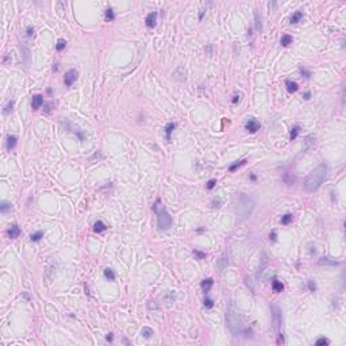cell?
Listing matches in <instances>:
<instances>
[{
	"instance_id": "obj_1",
	"label": "cell",
	"mask_w": 346,
	"mask_h": 346,
	"mask_svg": "<svg viewBox=\"0 0 346 346\" xmlns=\"http://www.w3.org/2000/svg\"><path fill=\"white\" fill-rule=\"evenodd\" d=\"M326 173H327V166L325 164H321L319 166H316L304 180V189L307 192L316 191L322 185L323 180L326 178Z\"/></svg>"
},
{
	"instance_id": "obj_2",
	"label": "cell",
	"mask_w": 346,
	"mask_h": 346,
	"mask_svg": "<svg viewBox=\"0 0 346 346\" xmlns=\"http://www.w3.org/2000/svg\"><path fill=\"white\" fill-rule=\"evenodd\" d=\"M226 325L230 329V331L234 334V335H239L243 329V325L239 318V314L235 310L234 304H231L230 307L227 308V312H226Z\"/></svg>"
},
{
	"instance_id": "obj_3",
	"label": "cell",
	"mask_w": 346,
	"mask_h": 346,
	"mask_svg": "<svg viewBox=\"0 0 346 346\" xmlns=\"http://www.w3.org/2000/svg\"><path fill=\"white\" fill-rule=\"evenodd\" d=\"M153 211L157 214V223L160 230H169L172 227V217L169 215L166 208L160 204V200H157L153 206Z\"/></svg>"
},
{
	"instance_id": "obj_4",
	"label": "cell",
	"mask_w": 346,
	"mask_h": 346,
	"mask_svg": "<svg viewBox=\"0 0 346 346\" xmlns=\"http://www.w3.org/2000/svg\"><path fill=\"white\" fill-rule=\"evenodd\" d=\"M238 206H237V211L239 214L241 219H246V218L252 214L253 208H254V202L250 196L245 195V193H239L238 195Z\"/></svg>"
},
{
	"instance_id": "obj_5",
	"label": "cell",
	"mask_w": 346,
	"mask_h": 346,
	"mask_svg": "<svg viewBox=\"0 0 346 346\" xmlns=\"http://www.w3.org/2000/svg\"><path fill=\"white\" fill-rule=\"evenodd\" d=\"M270 308H272V312H273V325H275V329L279 330L280 326H281V310H280L277 306H275V304H272Z\"/></svg>"
},
{
	"instance_id": "obj_6",
	"label": "cell",
	"mask_w": 346,
	"mask_h": 346,
	"mask_svg": "<svg viewBox=\"0 0 346 346\" xmlns=\"http://www.w3.org/2000/svg\"><path fill=\"white\" fill-rule=\"evenodd\" d=\"M77 77H79V72H77L76 69H70V70H68L67 73H65V76H64V83H65L67 87H70V85L77 80Z\"/></svg>"
},
{
	"instance_id": "obj_7",
	"label": "cell",
	"mask_w": 346,
	"mask_h": 346,
	"mask_svg": "<svg viewBox=\"0 0 346 346\" xmlns=\"http://www.w3.org/2000/svg\"><path fill=\"white\" fill-rule=\"evenodd\" d=\"M245 127H246V130H248L249 133H255V131H258V130H260L261 125H260V122H257L255 119L250 118L248 122H246Z\"/></svg>"
},
{
	"instance_id": "obj_8",
	"label": "cell",
	"mask_w": 346,
	"mask_h": 346,
	"mask_svg": "<svg viewBox=\"0 0 346 346\" xmlns=\"http://www.w3.org/2000/svg\"><path fill=\"white\" fill-rule=\"evenodd\" d=\"M156 23H157V12H150V14H147V16H146V26L147 27L153 28L154 26H156Z\"/></svg>"
},
{
	"instance_id": "obj_9",
	"label": "cell",
	"mask_w": 346,
	"mask_h": 346,
	"mask_svg": "<svg viewBox=\"0 0 346 346\" xmlns=\"http://www.w3.org/2000/svg\"><path fill=\"white\" fill-rule=\"evenodd\" d=\"M7 234H8V237H10L11 239H15V238H18L19 237V234H21V229L18 227V224H12V226L8 229Z\"/></svg>"
},
{
	"instance_id": "obj_10",
	"label": "cell",
	"mask_w": 346,
	"mask_h": 346,
	"mask_svg": "<svg viewBox=\"0 0 346 346\" xmlns=\"http://www.w3.org/2000/svg\"><path fill=\"white\" fill-rule=\"evenodd\" d=\"M42 104H43V98L41 95H35L34 98H33V103H31L33 110H38Z\"/></svg>"
},
{
	"instance_id": "obj_11",
	"label": "cell",
	"mask_w": 346,
	"mask_h": 346,
	"mask_svg": "<svg viewBox=\"0 0 346 346\" xmlns=\"http://www.w3.org/2000/svg\"><path fill=\"white\" fill-rule=\"evenodd\" d=\"M212 284H214V280H212V279H206V280H203L202 284H200V285H202L203 292H204V294L210 292L211 287H212Z\"/></svg>"
},
{
	"instance_id": "obj_12",
	"label": "cell",
	"mask_w": 346,
	"mask_h": 346,
	"mask_svg": "<svg viewBox=\"0 0 346 346\" xmlns=\"http://www.w3.org/2000/svg\"><path fill=\"white\" fill-rule=\"evenodd\" d=\"M285 85H287L288 92H291V93H295V92L299 89V85H297V83H295V81L287 80V81H285Z\"/></svg>"
},
{
	"instance_id": "obj_13",
	"label": "cell",
	"mask_w": 346,
	"mask_h": 346,
	"mask_svg": "<svg viewBox=\"0 0 346 346\" xmlns=\"http://www.w3.org/2000/svg\"><path fill=\"white\" fill-rule=\"evenodd\" d=\"M217 268H218V272L222 273L224 269H226V268H227V260L224 258V257H222L220 260H218V262H217Z\"/></svg>"
},
{
	"instance_id": "obj_14",
	"label": "cell",
	"mask_w": 346,
	"mask_h": 346,
	"mask_svg": "<svg viewBox=\"0 0 346 346\" xmlns=\"http://www.w3.org/2000/svg\"><path fill=\"white\" fill-rule=\"evenodd\" d=\"M175 129H176V123H173V122L168 123V125L165 126V134H166V139L168 141H171V134L173 133Z\"/></svg>"
},
{
	"instance_id": "obj_15",
	"label": "cell",
	"mask_w": 346,
	"mask_h": 346,
	"mask_svg": "<svg viewBox=\"0 0 346 346\" xmlns=\"http://www.w3.org/2000/svg\"><path fill=\"white\" fill-rule=\"evenodd\" d=\"M314 142H315L314 135H307L306 137V138H304V150H308V149L314 145Z\"/></svg>"
},
{
	"instance_id": "obj_16",
	"label": "cell",
	"mask_w": 346,
	"mask_h": 346,
	"mask_svg": "<svg viewBox=\"0 0 346 346\" xmlns=\"http://www.w3.org/2000/svg\"><path fill=\"white\" fill-rule=\"evenodd\" d=\"M292 41H294V39H292V37H291L289 34H285V35H283V37H281V39H280V43H281V46H285V47H287V46H289L291 43H292Z\"/></svg>"
},
{
	"instance_id": "obj_17",
	"label": "cell",
	"mask_w": 346,
	"mask_h": 346,
	"mask_svg": "<svg viewBox=\"0 0 346 346\" xmlns=\"http://www.w3.org/2000/svg\"><path fill=\"white\" fill-rule=\"evenodd\" d=\"M16 141H18V138L15 135H8L7 137V149L8 150L14 149L15 145H16Z\"/></svg>"
},
{
	"instance_id": "obj_18",
	"label": "cell",
	"mask_w": 346,
	"mask_h": 346,
	"mask_svg": "<svg viewBox=\"0 0 346 346\" xmlns=\"http://www.w3.org/2000/svg\"><path fill=\"white\" fill-rule=\"evenodd\" d=\"M104 230H107V226H105L101 220H98V222L93 224V231L95 233H101V231H104Z\"/></svg>"
},
{
	"instance_id": "obj_19",
	"label": "cell",
	"mask_w": 346,
	"mask_h": 346,
	"mask_svg": "<svg viewBox=\"0 0 346 346\" xmlns=\"http://www.w3.org/2000/svg\"><path fill=\"white\" fill-rule=\"evenodd\" d=\"M272 288H273V291L275 292H281V291L284 289V285H283V283L281 281H279V280H273V283H272Z\"/></svg>"
},
{
	"instance_id": "obj_20",
	"label": "cell",
	"mask_w": 346,
	"mask_h": 346,
	"mask_svg": "<svg viewBox=\"0 0 346 346\" xmlns=\"http://www.w3.org/2000/svg\"><path fill=\"white\" fill-rule=\"evenodd\" d=\"M301 18H303V12H301V11H296V12L292 14V16H291V23H297V22H300Z\"/></svg>"
},
{
	"instance_id": "obj_21",
	"label": "cell",
	"mask_w": 346,
	"mask_h": 346,
	"mask_svg": "<svg viewBox=\"0 0 346 346\" xmlns=\"http://www.w3.org/2000/svg\"><path fill=\"white\" fill-rule=\"evenodd\" d=\"M104 16H105V21H108V22L114 21V19H115L114 10H112V8H107V10H105V12H104Z\"/></svg>"
},
{
	"instance_id": "obj_22",
	"label": "cell",
	"mask_w": 346,
	"mask_h": 346,
	"mask_svg": "<svg viewBox=\"0 0 346 346\" xmlns=\"http://www.w3.org/2000/svg\"><path fill=\"white\" fill-rule=\"evenodd\" d=\"M292 220H294V215L292 214H285L284 217H281V224H284V226L289 224Z\"/></svg>"
},
{
	"instance_id": "obj_23",
	"label": "cell",
	"mask_w": 346,
	"mask_h": 346,
	"mask_svg": "<svg viewBox=\"0 0 346 346\" xmlns=\"http://www.w3.org/2000/svg\"><path fill=\"white\" fill-rule=\"evenodd\" d=\"M41 238H43V231H37L35 234H31V237H30V241H31V242H38Z\"/></svg>"
},
{
	"instance_id": "obj_24",
	"label": "cell",
	"mask_w": 346,
	"mask_h": 346,
	"mask_svg": "<svg viewBox=\"0 0 346 346\" xmlns=\"http://www.w3.org/2000/svg\"><path fill=\"white\" fill-rule=\"evenodd\" d=\"M65 47H67V41H65V39H58V41H57V45H56V50L61 52V50H64Z\"/></svg>"
},
{
	"instance_id": "obj_25",
	"label": "cell",
	"mask_w": 346,
	"mask_h": 346,
	"mask_svg": "<svg viewBox=\"0 0 346 346\" xmlns=\"http://www.w3.org/2000/svg\"><path fill=\"white\" fill-rule=\"evenodd\" d=\"M142 335H144V338L149 339L153 335V330H151L150 327H144V329H142Z\"/></svg>"
},
{
	"instance_id": "obj_26",
	"label": "cell",
	"mask_w": 346,
	"mask_h": 346,
	"mask_svg": "<svg viewBox=\"0 0 346 346\" xmlns=\"http://www.w3.org/2000/svg\"><path fill=\"white\" fill-rule=\"evenodd\" d=\"M104 276L107 277L108 280H115V273H114V270L110 269V268H107V269H104Z\"/></svg>"
},
{
	"instance_id": "obj_27",
	"label": "cell",
	"mask_w": 346,
	"mask_h": 346,
	"mask_svg": "<svg viewBox=\"0 0 346 346\" xmlns=\"http://www.w3.org/2000/svg\"><path fill=\"white\" fill-rule=\"evenodd\" d=\"M299 133H300V126H294V127H292V130H291V135H289L291 137V141L295 139Z\"/></svg>"
},
{
	"instance_id": "obj_28",
	"label": "cell",
	"mask_w": 346,
	"mask_h": 346,
	"mask_svg": "<svg viewBox=\"0 0 346 346\" xmlns=\"http://www.w3.org/2000/svg\"><path fill=\"white\" fill-rule=\"evenodd\" d=\"M329 343H330L329 339L325 338V337H322V338H319L318 341L315 342V345H316V346H323V345H325L326 346V345H329Z\"/></svg>"
},
{
	"instance_id": "obj_29",
	"label": "cell",
	"mask_w": 346,
	"mask_h": 346,
	"mask_svg": "<svg viewBox=\"0 0 346 346\" xmlns=\"http://www.w3.org/2000/svg\"><path fill=\"white\" fill-rule=\"evenodd\" d=\"M319 264H321V265H338V262H335V261H330L329 258H321Z\"/></svg>"
},
{
	"instance_id": "obj_30",
	"label": "cell",
	"mask_w": 346,
	"mask_h": 346,
	"mask_svg": "<svg viewBox=\"0 0 346 346\" xmlns=\"http://www.w3.org/2000/svg\"><path fill=\"white\" fill-rule=\"evenodd\" d=\"M245 162H246V160L238 161V162H235V164H233V165H231L230 168H229V171H230V172H234L235 169H237V168H239V166H241V165H243V164H245Z\"/></svg>"
},
{
	"instance_id": "obj_31",
	"label": "cell",
	"mask_w": 346,
	"mask_h": 346,
	"mask_svg": "<svg viewBox=\"0 0 346 346\" xmlns=\"http://www.w3.org/2000/svg\"><path fill=\"white\" fill-rule=\"evenodd\" d=\"M0 210H1V212H7L8 210H11V203L3 202L1 203V206H0Z\"/></svg>"
},
{
	"instance_id": "obj_32",
	"label": "cell",
	"mask_w": 346,
	"mask_h": 346,
	"mask_svg": "<svg viewBox=\"0 0 346 346\" xmlns=\"http://www.w3.org/2000/svg\"><path fill=\"white\" fill-rule=\"evenodd\" d=\"M12 107H14V100H10L8 104L6 105V108H4V114H8L10 111H12Z\"/></svg>"
},
{
	"instance_id": "obj_33",
	"label": "cell",
	"mask_w": 346,
	"mask_h": 346,
	"mask_svg": "<svg viewBox=\"0 0 346 346\" xmlns=\"http://www.w3.org/2000/svg\"><path fill=\"white\" fill-rule=\"evenodd\" d=\"M204 307L206 308H212L214 307V301L211 300V299H208V297H206V299H204Z\"/></svg>"
},
{
	"instance_id": "obj_34",
	"label": "cell",
	"mask_w": 346,
	"mask_h": 346,
	"mask_svg": "<svg viewBox=\"0 0 346 346\" xmlns=\"http://www.w3.org/2000/svg\"><path fill=\"white\" fill-rule=\"evenodd\" d=\"M307 284H308V288H310V291H311V292H315V289H316V285H315L314 280H308Z\"/></svg>"
},
{
	"instance_id": "obj_35",
	"label": "cell",
	"mask_w": 346,
	"mask_h": 346,
	"mask_svg": "<svg viewBox=\"0 0 346 346\" xmlns=\"http://www.w3.org/2000/svg\"><path fill=\"white\" fill-rule=\"evenodd\" d=\"M215 184H217V180H215V178H212V180H210V181L207 183L206 188H207V189H212L214 187H215Z\"/></svg>"
},
{
	"instance_id": "obj_36",
	"label": "cell",
	"mask_w": 346,
	"mask_h": 346,
	"mask_svg": "<svg viewBox=\"0 0 346 346\" xmlns=\"http://www.w3.org/2000/svg\"><path fill=\"white\" fill-rule=\"evenodd\" d=\"M300 73L304 74V77H306V79H310V76H311V72H308L306 68H300Z\"/></svg>"
},
{
	"instance_id": "obj_37",
	"label": "cell",
	"mask_w": 346,
	"mask_h": 346,
	"mask_svg": "<svg viewBox=\"0 0 346 346\" xmlns=\"http://www.w3.org/2000/svg\"><path fill=\"white\" fill-rule=\"evenodd\" d=\"M255 28L261 30V21L258 19V12H255Z\"/></svg>"
},
{
	"instance_id": "obj_38",
	"label": "cell",
	"mask_w": 346,
	"mask_h": 346,
	"mask_svg": "<svg viewBox=\"0 0 346 346\" xmlns=\"http://www.w3.org/2000/svg\"><path fill=\"white\" fill-rule=\"evenodd\" d=\"M193 254H195V255H196V257H197V258H199V260H202V258H204V257H206V253L199 252V250H195V252H193Z\"/></svg>"
},
{
	"instance_id": "obj_39",
	"label": "cell",
	"mask_w": 346,
	"mask_h": 346,
	"mask_svg": "<svg viewBox=\"0 0 346 346\" xmlns=\"http://www.w3.org/2000/svg\"><path fill=\"white\" fill-rule=\"evenodd\" d=\"M220 204H222V202H220L219 197H217V199L212 200V207H220Z\"/></svg>"
},
{
	"instance_id": "obj_40",
	"label": "cell",
	"mask_w": 346,
	"mask_h": 346,
	"mask_svg": "<svg viewBox=\"0 0 346 346\" xmlns=\"http://www.w3.org/2000/svg\"><path fill=\"white\" fill-rule=\"evenodd\" d=\"M33 34H34V27L28 26V27H27V35H28V37H31Z\"/></svg>"
},
{
	"instance_id": "obj_41",
	"label": "cell",
	"mask_w": 346,
	"mask_h": 346,
	"mask_svg": "<svg viewBox=\"0 0 346 346\" xmlns=\"http://www.w3.org/2000/svg\"><path fill=\"white\" fill-rule=\"evenodd\" d=\"M239 99H241V96H239V95H235V96L233 98V100H231V101H233L234 104H237L238 101H239Z\"/></svg>"
},
{
	"instance_id": "obj_42",
	"label": "cell",
	"mask_w": 346,
	"mask_h": 346,
	"mask_svg": "<svg viewBox=\"0 0 346 346\" xmlns=\"http://www.w3.org/2000/svg\"><path fill=\"white\" fill-rule=\"evenodd\" d=\"M303 98H304V99H306V100H308V99L311 98V93H310V92H308V91H307V92H304V95H303Z\"/></svg>"
},
{
	"instance_id": "obj_43",
	"label": "cell",
	"mask_w": 346,
	"mask_h": 346,
	"mask_svg": "<svg viewBox=\"0 0 346 346\" xmlns=\"http://www.w3.org/2000/svg\"><path fill=\"white\" fill-rule=\"evenodd\" d=\"M279 343H281V345L284 343V337H283V334H281V333L279 334Z\"/></svg>"
},
{
	"instance_id": "obj_44",
	"label": "cell",
	"mask_w": 346,
	"mask_h": 346,
	"mask_svg": "<svg viewBox=\"0 0 346 346\" xmlns=\"http://www.w3.org/2000/svg\"><path fill=\"white\" fill-rule=\"evenodd\" d=\"M269 238L272 241H276V231H272V234L269 235Z\"/></svg>"
},
{
	"instance_id": "obj_45",
	"label": "cell",
	"mask_w": 346,
	"mask_h": 346,
	"mask_svg": "<svg viewBox=\"0 0 346 346\" xmlns=\"http://www.w3.org/2000/svg\"><path fill=\"white\" fill-rule=\"evenodd\" d=\"M107 341H108V342L112 341V334H108V335H107Z\"/></svg>"
}]
</instances>
